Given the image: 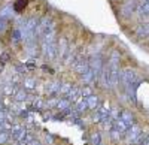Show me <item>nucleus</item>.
Instances as JSON below:
<instances>
[{"instance_id":"f257e3e1","label":"nucleus","mask_w":149,"mask_h":145,"mask_svg":"<svg viewBox=\"0 0 149 145\" xmlns=\"http://www.w3.org/2000/svg\"><path fill=\"white\" fill-rule=\"evenodd\" d=\"M72 67L78 72V74H85L86 70L90 69V60L84 57V54H78L76 57H74V60L72 62Z\"/></svg>"},{"instance_id":"f03ea898","label":"nucleus","mask_w":149,"mask_h":145,"mask_svg":"<svg viewBox=\"0 0 149 145\" xmlns=\"http://www.w3.org/2000/svg\"><path fill=\"white\" fill-rule=\"evenodd\" d=\"M136 81H139V75H137V72H136L134 69L128 67V69H124L121 72V82H122L124 87L130 85V84H133Z\"/></svg>"},{"instance_id":"7ed1b4c3","label":"nucleus","mask_w":149,"mask_h":145,"mask_svg":"<svg viewBox=\"0 0 149 145\" xmlns=\"http://www.w3.org/2000/svg\"><path fill=\"white\" fill-rule=\"evenodd\" d=\"M109 112H110V109H109V106H107L106 103L100 105V106L95 109V114L93 115V121H94V123H102L103 120H106V118L109 117Z\"/></svg>"},{"instance_id":"20e7f679","label":"nucleus","mask_w":149,"mask_h":145,"mask_svg":"<svg viewBox=\"0 0 149 145\" xmlns=\"http://www.w3.org/2000/svg\"><path fill=\"white\" fill-rule=\"evenodd\" d=\"M10 136L14 138L17 142H21V141L26 139V136H27V129L24 127V126H21V124L12 126V129H10Z\"/></svg>"},{"instance_id":"39448f33","label":"nucleus","mask_w":149,"mask_h":145,"mask_svg":"<svg viewBox=\"0 0 149 145\" xmlns=\"http://www.w3.org/2000/svg\"><path fill=\"white\" fill-rule=\"evenodd\" d=\"M140 135H142V129H140V126H137V124H133V126L127 130V133H125L127 141H128L130 144H136V141L140 138Z\"/></svg>"},{"instance_id":"423d86ee","label":"nucleus","mask_w":149,"mask_h":145,"mask_svg":"<svg viewBox=\"0 0 149 145\" xmlns=\"http://www.w3.org/2000/svg\"><path fill=\"white\" fill-rule=\"evenodd\" d=\"M104 66V63H103V58H102V55H94L91 60H90V67L94 70V74L97 75V78H98V75H100V70H102V67Z\"/></svg>"},{"instance_id":"0eeeda50","label":"nucleus","mask_w":149,"mask_h":145,"mask_svg":"<svg viewBox=\"0 0 149 145\" xmlns=\"http://www.w3.org/2000/svg\"><path fill=\"white\" fill-rule=\"evenodd\" d=\"M61 88V82L60 81H49L45 85V93L48 96H58Z\"/></svg>"},{"instance_id":"6e6552de","label":"nucleus","mask_w":149,"mask_h":145,"mask_svg":"<svg viewBox=\"0 0 149 145\" xmlns=\"http://www.w3.org/2000/svg\"><path fill=\"white\" fill-rule=\"evenodd\" d=\"M67 97L70 99V102H72V103L79 102V100L82 99V88L74 87V85H73V88H72V90H70V93L67 94Z\"/></svg>"},{"instance_id":"1a4fd4ad","label":"nucleus","mask_w":149,"mask_h":145,"mask_svg":"<svg viewBox=\"0 0 149 145\" xmlns=\"http://www.w3.org/2000/svg\"><path fill=\"white\" fill-rule=\"evenodd\" d=\"M70 106H72V102H70L69 97H60L55 109H58L60 112H66V111L70 109Z\"/></svg>"},{"instance_id":"9d476101","label":"nucleus","mask_w":149,"mask_h":145,"mask_svg":"<svg viewBox=\"0 0 149 145\" xmlns=\"http://www.w3.org/2000/svg\"><path fill=\"white\" fill-rule=\"evenodd\" d=\"M67 51H69V42L66 38H61L58 41V55L63 58V57H66Z\"/></svg>"},{"instance_id":"9b49d317","label":"nucleus","mask_w":149,"mask_h":145,"mask_svg":"<svg viewBox=\"0 0 149 145\" xmlns=\"http://www.w3.org/2000/svg\"><path fill=\"white\" fill-rule=\"evenodd\" d=\"M81 76H82V81H84L85 84H93L94 81H97V79H98V78H97V75L94 74V70H93L91 67H90L88 70H86L85 74H82Z\"/></svg>"},{"instance_id":"f8f14e48","label":"nucleus","mask_w":149,"mask_h":145,"mask_svg":"<svg viewBox=\"0 0 149 145\" xmlns=\"http://www.w3.org/2000/svg\"><path fill=\"white\" fill-rule=\"evenodd\" d=\"M86 103H88V109L95 111L97 108L100 106V100H98V96H95V94L88 96V97H86Z\"/></svg>"},{"instance_id":"ddd939ff","label":"nucleus","mask_w":149,"mask_h":145,"mask_svg":"<svg viewBox=\"0 0 149 145\" xmlns=\"http://www.w3.org/2000/svg\"><path fill=\"white\" fill-rule=\"evenodd\" d=\"M136 34L139 36V38H149V22L146 24H140V26L136 29Z\"/></svg>"},{"instance_id":"4468645a","label":"nucleus","mask_w":149,"mask_h":145,"mask_svg":"<svg viewBox=\"0 0 149 145\" xmlns=\"http://www.w3.org/2000/svg\"><path fill=\"white\" fill-rule=\"evenodd\" d=\"M119 118H121L128 127H131V126L134 124V117H133V114H131L130 111H122L121 115H119Z\"/></svg>"},{"instance_id":"2eb2a0df","label":"nucleus","mask_w":149,"mask_h":145,"mask_svg":"<svg viewBox=\"0 0 149 145\" xmlns=\"http://www.w3.org/2000/svg\"><path fill=\"white\" fill-rule=\"evenodd\" d=\"M113 129H116V130L119 132V133L125 135V133H127V130H128L130 127H128V126H127L125 123H124L121 118H116L115 121H113Z\"/></svg>"},{"instance_id":"dca6fc26","label":"nucleus","mask_w":149,"mask_h":145,"mask_svg":"<svg viewBox=\"0 0 149 145\" xmlns=\"http://www.w3.org/2000/svg\"><path fill=\"white\" fill-rule=\"evenodd\" d=\"M27 97H29V94H27L26 88H18V90H17V93L14 94V99H15V102H24Z\"/></svg>"},{"instance_id":"f3484780","label":"nucleus","mask_w":149,"mask_h":145,"mask_svg":"<svg viewBox=\"0 0 149 145\" xmlns=\"http://www.w3.org/2000/svg\"><path fill=\"white\" fill-rule=\"evenodd\" d=\"M17 85L14 82H9V84H6V85L3 87V93L6 94V96H12V97H14V94L17 93Z\"/></svg>"},{"instance_id":"a211bd4d","label":"nucleus","mask_w":149,"mask_h":145,"mask_svg":"<svg viewBox=\"0 0 149 145\" xmlns=\"http://www.w3.org/2000/svg\"><path fill=\"white\" fill-rule=\"evenodd\" d=\"M76 111L79 112V114H82V112H85V111H88V103H86V99H81L79 102H76Z\"/></svg>"},{"instance_id":"6ab92c4d","label":"nucleus","mask_w":149,"mask_h":145,"mask_svg":"<svg viewBox=\"0 0 149 145\" xmlns=\"http://www.w3.org/2000/svg\"><path fill=\"white\" fill-rule=\"evenodd\" d=\"M36 87V81L33 78H24L22 79V88L26 90H33Z\"/></svg>"},{"instance_id":"aec40b11","label":"nucleus","mask_w":149,"mask_h":145,"mask_svg":"<svg viewBox=\"0 0 149 145\" xmlns=\"http://www.w3.org/2000/svg\"><path fill=\"white\" fill-rule=\"evenodd\" d=\"M90 142H91V145H100L102 144V135H100V132H93L91 136H90Z\"/></svg>"},{"instance_id":"412c9836","label":"nucleus","mask_w":149,"mask_h":145,"mask_svg":"<svg viewBox=\"0 0 149 145\" xmlns=\"http://www.w3.org/2000/svg\"><path fill=\"white\" fill-rule=\"evenodd\" d=\"M72 88H73L72 84H69V82H63V84H61V88H60V94H61V96H66V97H67V94L70 93Z\"/></svg>"},{"instance_id":"4be33fe9","label":"nucleus","mask_w":149,"mask_h":145,"mask_svg":"<svg viewBox=\"0 0 149 145\" xmlns=\"http://www.w3.org/2000/svg\"><path fill=\"white\" fill-rule=\"evenodd\" d=\"M10 138V132H6V130H0V145H5Z\"/></svg>"},{"instance_id":"5701e85b","label":"nucleus","mask_w":149,"mask_h":145,"mask_svg":"<svg viewBox=\"0 0 149 145\" xmlns=\"http://www.w3.org/2000/svg\"><path fill=\"white\" fill-rule=\"evenodd\" d=\"M121 109H119V108H112V109H110V112H109V117L112 118V120H113V121H115V120L116 118H119V115H121Z\"/></svg>"},{"instance_id":"b1692460","label":"nucleus","mask_w":149,"mask_h":145,"mask_svg":"<svg viewBox=\"0 0 149 145\" xmlns=\"http://www.w3.org/2000/svg\"><path fill=\"white\" fill-rule=\"evenodd\" d=\"M109 133H110V138L113 139V141H119V139L122 138V133H119V132H118L116 129H113V127L110 129V132H109Z\"/></svg>"},{"instance_id":"393cba45","label":"nucleus","mask_w":149,"mask_h":145,"mask_svg":"<svg viewBox=\"0 0 149 145\" xmlns=\"http://www.w3.org/2000/svg\"><path fill=\"white\" fill-rule=\"evenodd\" d=\"M93 94V90L90 88V87H85V88H82V97L84 99H86L88 96H91Z\"/></svg>"},{"instance_id":"a878e982","label":"nucleus","mask_w":149,"mask_h":145,"mask_svg":"<svg viewBox=\"0 0 149 145\" xmlns=\"http://www.w3.org/2000/svg\"><path fill=\"white\" fill-rule=\"evenodd\" d=\"M8 120V115H6V112L3 111V109H0V126H2L5 121Z\"/></svg>"},{"instance_id":"bb28decb","label":"nucleus","mask_w":149,"mask_h":145,"mask_svg":"<svg viewBox=\"0 0 149 145\" xmlns=\"http://www.w3.org/2000/svg\"><path fill=\"white\" fill-rule=\"evenodd\" d=\"M45 139H46V142H49V144H52V142H54L52 135H49V133H46V135H45Z\"/></svg>"},{"instance_id":"cd10ccee","label":"nucleus","mask_w":149,"mask_h":145,"mask_svg":"<svg viewBox=\"0 0 149 145\" xmlns=\"http://www.w3.org/2000/svg\"><path fill=\"white\" fill-rule=\"evenodd\" d=\"M5 30V21L2 20V17H0V32Z\"/></svg>"},{"instance_id":"c85d7f7f","label":"nucleus","mask_w":149,"mask_h":145,"mask_svg":"<svg viewBox=\"0 0 149 145\" xmlns=\"http://www.w3.org/2000/svg\"><path fill=\"white\" fill-rule=\"evenodd\" d=\"M29 145H40V142L39 141H36V139H31L30 142H27Z\"/></svg>"},{"instance_id":"c756f323","label":"nucleus","mask_w":149,"mask_h":145,"mask_svg":"<svg viewBox=\"0 0 149 145\" xmlns=\"http://www.w3.org/2000/svg\"><path fill=\"white\" fill-rule=\"evenodd\" d=\"M143 145H149V133L145 136V142H143Z\"/></svg>"},{"instance_id":"7c9ffc66","label":"nucleus","mask_w":149,"mask_h":145,"mask_svg":"<svg viewBox=\"0 0 149 145\" xmlns=\"http://www.w3.org/2000/svg\"><path fill=\"white\" fill-rule=\"evenodd\" d=\"M18 145H29L26 141H21V142H18Z\"/></svg>"},{"instance_id":"2f4dec72","label":"nucleus","mask_w":149,"mask_h":145,"mask_svg":"<svg viewBox=\"0 0 149 145\" xmlns=\"http://www.w3.org/2000/svg\"><path fill=\"white\" fill-rule=\"evenodd\" d=\"M0 109H3V106H2V97H0Z\"/></svg>"},{"instance_id":"473e14b6","label":"nucleus","mask_w":149,"mask_h":145,"mask_svg":"<svg viewBox=\"0 0 149 145\" xmlns=\"http://www.w3.org/2000/svg\"><path fill=\"white\" fill-rule=\"evenodd\" d=\"M130 145H137V144H130Z\"/></svg>"},{"instance_id":"72a5a7b5","label":"nucleus","mask_w":149,"mask_h":145,"mask_svg":"<svg viewBox=\"0 0 149 145\" xmlns=\"http://www.w3.org/2000/svg\"><path fill=\"white\" fill-rule=\"evenodd\" d=\"M100 145H103V144H100Z\"/></svg>"}]
</instances>
